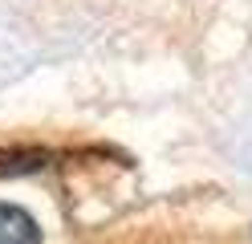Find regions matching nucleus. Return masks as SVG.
Returning a JSON list of instances; mask_svg holds the SVG:
<instances>
[{"label":"nucleus","mask_w":252,"mask_h":244,"mask_svg":"<svg viewBox=\"0 0 252 244\" xmlns=\"http://www.w3.org/2000/svg\"><path fill=\"white\" fill-rule=\"evenodd\" d=\"M0 244H41V228L17 204H0Z\"/></svg>","instance_id":"obj_1"},{"label":"nucleus","mask_w":252,"mask_h":244,"mask_svg":"<svg viewBox=\"0 0 252 244\" xmlns=\"http://www.w3.org/2000/svg\"><path fill=\"white\" fill-rule=\"evenodd\" d=\"M49 163V151L41 146H21V151H0V175H33Z\"/></svg>","instance_id":"obj_2"}]
</instances>
